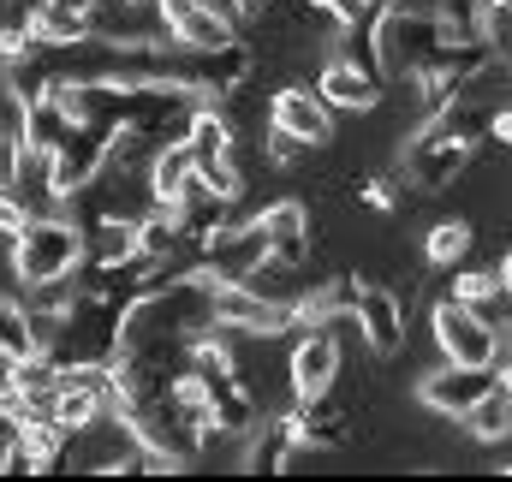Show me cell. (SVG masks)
Returning <instances> with one entry per match:
<instances>
[{
  "instance_id": "d4e9b609",
  "label": "cell",
  "mask_w": 512,
  "mask_h": 482,
  "mask_svg": "<svg viewBox=\"0 0 512 482\" xmlns=\"http://www.w3.org/2000/svg\"><path fill=\"white\" fill-rule=\"evenodd\" d=\"M42 0H0V30H30Z\"/></svg>"
},
{
  "instance_id": "30bf717a",
  "label": "cell",
  "mask_w": 512,
  "mask_h": 482,
  "mask_svg": "<svg viewBox=\"0 0 512 482\" xmlns=\"http://www.w3.org/2000/svg\"><path fill=\"white\" fill-rule=\"evenodd\" d=\"M352 322H358V334H364V346L376 358H399V346H405V310H399V298L387 286H358Z\"/></svg>"
},
{
  "instance_id": "f1b7e54d",
  "label": "cell",
  "mask_w": 512,
  "mask_h": 482,
  "mask_svg": "<svg viewBox=\"0 0 512 482\" xmlns=\"http://www.w3.org/2000/svg\"><path fill=\"white\" fill-rule=\"evenodd\" d=\"M191 6H203V0H155V12H161V24H167V18H179V12H191Z\"/></svg>"
},
{
  "instance_id": "5b68a950",
  "label": "cell",
  "mask_w": 512,
  "mask_h": 482,
  "mask_svg": "<svg viewBox=\"0 0 512 482\" xmlns=\"http://www.w3.org/2000/svg\"><path fill=\"white\" fill-rule=\"evenodd\" d=\"M209 316H215V328H227V334H286V328H292V304L262 298L245 280H215Z\"/></svg>"
},
{
  "instance_id": "2e32d148",
  "label": "cell",
  "mask_w": 512,
  "mask_h": 482,
  "mask_svg": "<svg viewBox=\"0 0 512 482\" xmlns=\"http://www.w3.org/2000/svg\"><path fill=\"white\" fill-rule=\"evenodd\" d=\"M191 173H197L191 143H185V137L161 143V149H155V161H149V197H155V203H173V197L191 185Z\"/></svg>"
},
{
  "instance_id": "4dcf8cb0",
  "label": "cell",
  "mask_w": 512,
  "mask_h": 482,
  "mask_svg": "<svg viewBox=\"0 0 512 482\" xmlns=\"http://www.w3.org/2000/svg\"><path fill=\"white\" fill-rule=\"evenodd\" d=\"M60 6H78V12H90V6H96V0H60Z\"/></svg>"
},
{
  "instance_id": "52a82bcc",
  "label": "cell",
  "mask_w": 512,
  "mask_h": 482,
  "mask_svg": "<svg viewBox=\"0 0 512 482\" xmlns=\"http://www.w3.org/2000/svg\"><path fill=\"white\" fill-rule=\"evenodd\" d=\"M292 435H298V453H340V447H352V411H346V405L334 399V387H328V393H316V399H298Z\"/></svg>"
},
{
  "instance_id": "277c9868",
  "label": "cell",
  "mask_w": 512,
  "mask_h": 482,
  "mask_svg": "<svg viewBox=\"0 0 512 482\" xmlns=\"http://www.w3.org/2000/svg\"><path fill=\"white\" fill-rule=\"evenodd\" d=\"M435 346L447 363H501V328L483 310L447 298L435 304Z\"/></svg>"
},
{
  "instance_id": "e0dca14e",
  "label": "cell",
  "mask_w": 512,
  "mask_h": 482,
  "mask_svg": "<svg viewBox=\"0 0 512 482\" xmlns=\"http://www.w3.org/2000/svg\"><path fill=\"white\" fill-rule=\"evenodd\" d=\"M66 131H72V114H66L60 102H54V90L18 108V137H24V143H36V149H54V143H60Z\"/></svg>"
},
{
  "instance_id": "603a6c76",
  "label": "cell",
  "mask_w": 512,
  "mask_h": 482,
  "mask_svg": "<svg viewBox=\"0 0 512 482\" xmlns=\"http://www.w3.org/2000/svg\"><path fill=\"white\" fill-rule=\"evenodd\" d=\"M322 24H334V30H364L376 12H382V0H304Z\"/></svg>"
},
{
  "instance_id": "1f68e13d",
  "label": "cell",
  "mask_w": 512,
  "mask_h": 482,
  "mask_svg": "<svg viewBox=\"0 0 512 482\" xmlns=\"http://www.w3.org/2000/svg\"><path fill=\"white\" fill-rule=\"evenodd\" d=\"M501 280H507V292H512V256H507V262H501Z\"/></svg>"
},
{
  "instance_id": "4316f807",
  "label": "cell",
  "mask_w": 512,
  "mask_h": 482,
  "mask_svg": "<svg viewBox=\"0 0 512 482\" xmlns=\"http://www.w3.org/2000/svg\"><path fill=\"white\" fill-rule=\"evenodd\" d=\"M364 203H376V209H399V179H370V185H364Z\"/></svg>"
},
{
  "instance_id": "4fadbf2b",
  "label": "cell",
  "mask_w": 512,
  "mask_h": 482,
  "mask_svg": "<svg viewBox=\"0 0 512 482\" xmlns=\"http://www.w3.org/2000/svg\"><path fill=\"white\" fill-rule=\"evenodd\" d=\"M197 381H203V399H209V423H215L221 435H245L256 423V393L245 387L239 369H209V375H197Z\"/></svg>"
},
{
  "instance_id": "5bb4252c",
  "label": "cell",
  "mask_w": 512,
  "mask_h": 482,
  "mask_svg": "<svg viewBox=\"0 0 512 482\" xmlns=\"http://www.w3.org/2000/svg\"><path fill=\"white\" fill-rule=\"evenodd\" d=\"M316 96H322L328 108L370 114V108L382 102V78H370L364 66H352V60L340 54V60H322V72H316Z\"/></svg>"
},
{
  "instance_id": "9a60e30c",
  "label": "cell",
  "mask_w": 512,
  "mask_h": 482,
  "mask_svg": "<svg viewBox=\"0 0 512 482\" xmlns=\"http://www.w3.org/2000/svg\"><path fill=\"white\" fill-rule=\"evenodd\" d=\"M298 459V435H292V411L286 417H268L245 429V453H239V471H286Z\"/></svg>"
},
{
  "instance_id": "7a4b0ae2",
  "label": "cell",
  "mask_w": 512,
  "mask_h": 482,
  "mask_svg": "<svg viewBox=\"0 0 512 482\" xmlns=\"http://www.w3.org/2000/svg\"><path fill=\"white\" fill-rule=\"evenodd\" d=\"M108 143H114V125H102V120H72V131H66V137L48 149L60 203H66V197H78L84 185H96V173L108 167Z\"/></svg>"
},
{
  "instance_id": "3957f363",
  "label": "cell",
  "mask_w": 512,
  "mask_h": 482,
  "mask_svg": "<svg viewBox=\"0 0 512 482\" xmlns=\"http://www.w3.org/2000/svg\"><path fill=\"white\" fill-rule=\"evenodd\" d=\"M471 149H477V143H465V137H447V131H435V125H417V137L405 143V185L423 191V197L447 191V185L471 167Z\"/></svg>"
},
{
  "instance_id": "44dd1931",
  "label": "cell",
  "mask_w": 512,
  "mask_h": 482,
  "mask_svg": "<svg viewBox=\"0 0 512 482\" xmlns=\"http://www.w3.org/2000/svg\"><path fill=\"white\" fill-rule=\"evenodd\" d=\"M471 244H477V227L471 221H441V227H429L423 256H429V268H459L471 256Z\"/></svg>"
},
{
  "instance_id": "9c48e42d",
  "label": "cell",
  "mask_w": 512,
  "mask_h": 482,
  "mask_svg": "<svg viewBox=\"0 0 512 482\" xmlns=\"http://www.w3.org/2000/svg\"><path fill=\"white\" fill-rule=\"evenodd\" d=\"M268 256V239H262V221H245V227H221V233H209L203 250H197V262L215 274V280H245L256 262Z\"/></svg>"
},
{
  "instance_id": "cb8c5ba5",
  "label": "cell",
  "mask_w": 512,
  "mask_h": 482,
  "mask_svg": "<svg viewBox=\"0 0 512 482\" xmlns=\"http://www.w3.org/2000/svg\"><path fill=\"white\" fill-rule=\"evenodd\" d=\"M477 36L489 42V54L512 60V6L507 0H483L477 6Z\"/></svg>"
},
{
  "instance_id": "ac0fdd59",
  "label": "cell",
  "mask_w": 512,
  "mask_h": 482,
  "mask_svg": "<svg viewBox=\"0 0 512 482\" xmlns=\"http://www.w3.org/2000/svg\"><path fill=\"white\" fill-rule=\"evenodd\" d=\"M167 36L179 42V48H227L239 30L227 24V18H215L209 6H191V12H179V18H167Z\"/></svg>"
},
{
  "instance_id": "484cf974",
  "label": "cell",
  "mask_w": 512,
  "mask_h": 482,
  "mask_svg": "<svg viewBox=\"0 0 512 482\" xmlns=\"http://www.w3.org/2000/svg\"><path fill=\"white\" fill-rule=\"evenodd\" d=\"M298 155H304V143H298V137H286V131H274V125H268V161H280V167H286V161H298Z\"/></svg>"
},
{
  "instance_id": "8fae6325",
  "label": "cell",
  "mask_w": 512,
  "mask_h": 482,
  "mask_svg": "<svg viewBox=\"0 0 512 482\" xmlns=\"http://www.w3.org/2000/svg\"><path fill=\"white\" fill-rule=\"evenodd\" d=\"M340 381V340H334V328L322 322V328H310L298 346H292V393L298 399H316V393H328Z\"/></svg>"
},
{
  "instance_id": "7c38bea8",
  "label": "cell",
  "mask_w": 512,
  "mask_h": 482,
  "mask_svg": "<svg viewBox=\"0 0 512 482\" xmlns=\"http://www.w3.org/2000/svg\"><path fill=\"white\" fill-rule=\"evenodd\" d=\"M256 221H262V239H268V256L274 262H286V268H304L310 262V209L298 197L268 203Z\"/></svg>"
},
{
  "instance_id": "d6986e66",
  "label": "cell",
  "mask_w": 512,
  "mask_h": 482,
  "mask_svg": "<svg viewBox=\"0 0 512 482\" xmlns=\"http://www.w3.org/2000/svg\"><path fill=\"white\" fill-rule=\"evenodd\" d=\"M30 36H36L42 48H66V42H84V36H90V12H78V6H60V0H42V12H36Z\"/></svg>"
},
{
  "instance_id": "6da1fadb",
  "label": "cell",
  "mask_w": 512,
  "mask_h": 482,
  "mask_svg": "<svg viewBox=\"0 0 512 482\" xmlns=\"http://www.w3.org/2000/svg\"><path fill=\"white\" fill-rule=\"evenodd\" d=\"M72 268H84V227L78 221H66V215H30L12 233V274L24 286L60 280Z\"/></svg>"
},
{
  "instance_id": "7402d4cb",
  "label": "cell",
  "mask_w": 512,
  "mask_h": 482,
  "mask_svg": "<svg viewBox=\"0 0 512 482\" xmlns=\"http://www.w3.org/2000/svg\"><path fill=\"white\" fill-rule=\"evenodd\" d=\"M24 352H36V340H30V304L0 298V363L24 358Z\"/></svg>"
},
{
  "instance_id": "8992f818",
  "label": "cell",
  "mask_w": 512,
  "mask_h": 482,
  "mask_svg": "<svg viewBox=\"0 0 512 482\" xmlns=\"http://www.w3.org/2000/svg\"><path fill=\"white\" fill-rule=\"evenodd\" d=\"M501 375H495V363H441V369H429L423 381H417V405L423 411H435V417H465L489 387H495Z\"/></svg>"
},
{
  "instance_id": "f546056e",
  "label": "cell",
  "mask_w": 512,
  "mask_h": 482,
  "mask_svg": "<svg viewBox=\"0 0 512 482\" xmlns=\"http://www.w3.org/2000/svg\"><path fill=\"white\" fill-rule=\"evenodd\" d=\"M495 375H501V393H507V405H512V363H495Z\"/></svg>"
},
{
  "instance_id": "83f0119b",
  "label": "cell",
  "mask_w": 512,
  "mask_h": 482,
  "mask_svg": "<svg viewBox=\"0 0 512 482\" xmlns=\"http://www.w3.org/2000/svg\"><path fill=\"white\" fill-rule=\"evenodd\" d=\"M483 137H495L501 149H512V108H501V114L489 120V131H483Z\"/></svg>"
},
{
  "instance_id": "ffe728a7",
  "label": "cell",
  "mask_w": 512,
  "mask_h": 482,
  "mask_svg": "<svg viewBox=\"0 0 512 482\" xmlns=\"http://www.w3.org/2000/svg\"><path fill=\"white\" fill-rule=\"evenodd\" d=\"M459 423H465L477 441H512V405H507V393H501V381H495Z\"/></svg>"
},
{
  "instance_id": "ba28073f",
  "label": "cell",
  "mask_w": 512,
  "mask_h": 482,
  "mask_svg": "<svg viewBox=\"0 0 512 482\" xmlns=\"http://www.w3.org/2000/svg\"><path fill=\"white\" fill-rule=\"evenodd\" d=\"M268 125L286 131V137H298L304 149H316V143L334 137V108H328L316 90L286 84V90H274V102H268Z\"/></svg>"
}]
</instances>
